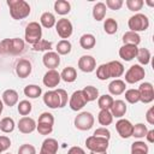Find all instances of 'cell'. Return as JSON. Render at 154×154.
Segmentation results:
<instances>
[{"label": "cell", "instance_id": "cell-7", "mask_svg": "<svg viewBox=\"0 0 154 154\" xmlns=\"http://www.w3.org/2000/svg\"><path fill=\"white\" fill-rule=\"evenodd\" d=\"M85 146L90 152H107L108 140L93 135L85 140Z\"/></svg>", "mask_w": 154, "mask_h": 154}, {"label": "cell", "instance_id": "cell-4", "mask_svg": "<svg viewBox=\"0 0 154 154\" xmlns=\"http://www.w3.org/2000/svg\"><path fill=\"white\" fill-rule=\"evenodd\" d=\"M128 25H129L130 31H134V32L144 31L149 26V19L143 13H136L129 18Z\"/></svg>", "mask_w": 154, "mask_h": 154}, {"label": "cell", "instance_id": "cell-34", "mask_svg": "<svg viewBox=\"0 0 154 154\" xmlns=\"http://www.w3.org/2000/svg\"><path fill=\"white\" fill-rule=\"evenodd\" d=\"M14 120L10 117H5L0 120V130L5 134H10L14 130Z\"/></svg>", "mask_w": 154, "mask_h": 154}, {"label": "cell", "instance_id": "cell-55", "mask_svg": "<svg viewBox=\"0 0 154 154\" xmlns=\"http://www.w3.org/2000/svg\"><path fill=\"white\" fill-rule=\"evenodd\" d=\"M90 154H107V152H90Z\"/></svg>", "mask_w": 154, "mask_h": 154}, {"label": "cell", "instance_id": "cell-56", "mask_svg": "<svg viewBox=\"0 0 154 154\" xmlns=\"http://www.w3.org/2000/svg\"><path fill=\"white\" fill-rule=\"evenodd\" d=\"M147 4H148L149 6H154V2H152V1H147Z\"/></svg>", "mask_w": 154, "mask_h": 154}, {"label": "cell", "instance_id": "cell-38", "mask_svg": "<svg viewBox=\"0 0 154 154\" xmlns=\"http://www.w3.org/2000/svg\"><path fill=\"white\" fill-rule=\"evenodd\" d=\"M103 30H105V32L108 34V35L116 34L117 30H118V23H117V20L113 19V18H107V19H105Z\"/></svg>", "mask_w": 154, "mask_h": 154}, {"label": "cell", "instance_id": "cell-43", "mask_svg": "<svg viewBox=\"0 0 154 154\" xmlns=\"http://www.w3.org/2000/svg\"><path fill=\"white\" fill-rule=\"evenodd\" d=\"M125 100L129 103H137L140 101V94L137 89H128L125 91Z\"/></svg>", "mask_w": 154, "mask_h": 154}, {"label": "cell", "instance_id": "cell-46", "mask_svg": "<svg viewBox=\"0 0 154 154\" xmlns=\"http://www.w3.org/2000/svg\"><path fill=\"white\" fill-rule=\"evenodd\" d=\"M18 154H36V149L32 144L25 143L18 148Z\"/></svg>", "mask_w": 154, "mask_h": 154}, {"label": "cell", "instance_id": "cell-8", "mask_svg": "<svg viewBox=\"0 0 154 154\" xmlns=\"http://www.w3.org/2000/svg\"><path fill=\"white\" fill-rule=\"evenodd\" d=\"M144 69L138 65V64H135L132 66L129 67V70L125 72V82L126 83H130V84H134V83H137L140 82L141 79L144 78Z\"/></svg>", "mask_w": 154, "mask_h": 154}, {"label": "cell", "instance_id": "cell-11", "mask_svg": "<svg viewBox=\"0 0 154 154\" xmlns=\"http://www.w3.org/2000/svg\"><path fill=\"white\" fill-rule=\"evenodd\" d=\"M87 105V100L82 93V90H76L72 93L70 100H69V106L72 111H79Z\"/></svg>", "mask_w": 154, "mask_h": 154}, {"label": "cell", "instance_id": "cell-22", "mask_svg": "<svg viewBox=\"0 0 154 154\" xmlns=\"http://www.w3.org/2000/svg\"><path fill=\"white\" fill-rule=\"evenodd\" d=\"M107 66H108L109 78L113 77L116 79V77H120L124 73V65L118 60H112V61L107 63Z\"/></svg>", "mask_w": 154, "mask_h": 154}, {"label": "cell", "instance_id": "cell-40", "mask_svg": "<svg viewBox=\"0 0 154 154\" xmlns=\"http://www.w3.org/2000/svg\"><path fill=\"white\" fill-rule=\"evenodd\" d=\"M17 109H18V113H19L20 116L26 117V116L31 112L32 105H31V102L28 101V100H22V101H19V103H18V106H17Z\"/></svg>", "mask_w": 154, "mask_h": 154}, {"label": "cell", "instance_id": "cell-48", "mask_svg": "<svg viewBox=\"0 0 154 154\" xmlns=\"http://www.w3.org/2000/svg\"><path fill=\"white\" fill-rule=\"evenodd\" d=\"M123 0H107L106 1V7H108L109 10H114V11H117V10H119L122 6H123Z\"/></svg>", "mask_w": 154, "mask_h": 154}, {"label": "cell", "instance_id": "cell-51", "mask_svg": "<svg viewBox=\"0 0 154 154\" xmlns=\"http://www.w3.org/2000/svg\"><path fill=\"white\" fill-rule=\"evenodd\" d=\"M146 119L150 125H154V107H150L146 113Z\"/></svg>", "mask_w": 154, "mask_h": 154}, {"label": "cell", "instance_id": "cell-32", "mask_svg": "<svg viewBox=\"0 0 154 154\" xmlns=\"http://www.w3.org/2000/svg\"><path fill=\"white\" fill-rule=\"evenodd\" d=\"M41 94H42V89L36 84H29L24 88V95L28 96L29 99H36Z\"/></svg>", "mask_w": 154, "mask_h": 154}, {"label": "cell", "instance_id": "cell-21", "mask_svg": "<svg viewBox=\"0 0 154 154\" xmlns=\"http://www.w3.org/2000/svg\"><path fill=\"white\" fill-rule=\"evenodd\" d=\"M126 109H128L126 108V103L123 100H116V101H113V105H112L109 112H111L113 118L114 117L116 118H122L126 113Z\"/></svg>", "mask_w": 154, "mask_h": 154}, {"label": "cell", "instance_id": "cell-14", "mask_svg": "<svg viewBox=\"0 0 154 154\" xmlns=\"http://www.w3.org/2000/svg\"><path fill=\"white\" fill-rule=\"evenodd\" d=\"M138 52V47L134 46V45H123L119 48V57L125 60V61H130L134 58H136Z\"/></svg>", "mask_w": 154, "mask_h": 154}, {"label": "cell", "instance_id": "cell-42", "mask_svg": "<svg viewBox=\"0 0 154 154\" xmlns=\"http://www.w3.org/2000/svg\"><path fill=\"white\" fill-rule=\"evenodd\" d=\"M32 49L35 52H49L52 49V42L51 41H47V40H40L37 43L32 45Z\"/></svg>", "mask_w": 154, "mask_h": 154}, {"label": "cell", "instance_id": "cell-57", "mask_svg": "<svg viewBox=\"0 0 154 154\" xmlns=\"http://www.w3.org/2000/svg\"><path fill=\"white\" fill-rule=\"evenodd\" d=\"M0 52H1V47H0Z\"/></svg>", "mask_w": 154, "mask_h": 154}, {"label": "cell", "instance_id": "cell-19", "mask_svg": "<svg viewBox=\"0 0 154 154\" xmlns=\"http://www.w3.org/2000/svg\"><path fill=\"white\" fill-rule=\"evenodd\" d=\"M43 102L49 108H58V107H60V97H59L57 90L46 91L45 95H43Z\"/></svg>", "mask_w": 154, "mask_h": 154}, {"label": "cell", "instance_id": "cell-10", "mask_svg": "<svg viewBox=\"0 0 154 154\" xmlns=\"http://www.w3.org/2000/svg\"><path fill=\"white\" fill-rule=\"evenodd\" d=\"M138 94H140V101L143 103H149L154 100V88L150 82L141 83L138 87Z\"/></svg>", "mask_w": 154, "mask_h": 154}, {"label": "cell", "instance_id": "cell-47", "mask_svg": "<svg viewBox=\"0 0 154 154\" xmlns=\"http://www.w3.org/2000/svg\"><path fill=\"white\" fill-rule=\"evenodd\" d=\"M94 136H97V137H102V138H107L109 140L111 137V132L107 128H97L95 131H94Z\"/></svg>", "mask_w": 154, "mask_h": 154}, {"label": "cell", "instance_id": "cell-30", "mask_svg": "<svg viewBox=\"0 0 154 154\" xmlns=\"http://www.w3.org/2000/svg\"><path fill=\"white\" fill-rule=\"evenodd\" d=\"M40 22H41V25L42 26L49 29V28H52V26L55 25L57 19H55V17H54L53 13H51V12H43L41 14V17H40Z\"/></svg>", "mask_w": 154, "mask_h": 154}, {"label": "cell", "instance_id": "cell-28", "mask_svg": "<svg viewBox=\"0 0 154 154\" xmlns=\"http://www.w3.org/2000/svg\"><path fill=\"white\" fill-rule=\"evenodd\" d=\"M106 8L107 7H106V5L103 2H96L94 5V7H93V17H94V19L97 20V22L102 20L105 18V16H106Z\"/></svg>", "mask_w": 154, "mask_h": 154}, {"label": "cell", "instance_id": "cell-2", "mask_svg": "<svg viewBox=\"0 0 154 154\" xmlns=\"http://www.w3.org/2000/svg\"><path fill=\"white\" fill-rule=\"evenodd\" d=\"M1 52L10 53V54H19L24 51V41L22 38L14 37V38H4L0 42Z\"/></svg>", "mask_w": 154, "mask_h": 154}, {"label": "cell", "instance_id": "cell-44", "mask_svg": "<svg viewBox=\"0 0 154 154\" xmlns=\"http://www.w3.org/2000/svg\"><path fill=\"white\" fill-rule=\"evenodd\" d=\"M96 77L100 81H106L109 78V72H108V66L107 64H101L96 69Z\"/></svg>", "mask_w": 154, "mask_h": 154}, {"label": "cell", "instance_id": "cell-50", "mask_svg": "<svg viewBox=\"0 0 154 154\" xmlns=\"http://www.w3.org/2000/svg\"><path fill=\"white\" fill-rule=\"evenodd\" d=\"M11 146V140L7 136H0V150L5 152L10 148Z\"/></svg>", "mask_w": 154, "mask_h": 154}, {"label": "cell", "instance_id": "cell-3", "mask_svg": "<svg viewBox=\"0 0 154 154\" xmlns=\"http://www.w3.org/2000/svg\"><path fill=\"white\" fill-rule=\"evenodd\" d=\"M24 38L30 45H35L40 40H42V28H41V24H38L37 22H30L26 25V28H25Z\"/></svg>", "mask_w": 154, "mask_h": 154}, {"label": "cell", "instance_id": "cell-33", "mask_svg": "<svg viewBox=\"0 0 154 154\" xmlns=\"http://www.w3.org/2000/svg\"><path fill=\"white\" fill-rule=\"evenodd\" d=\"M97 120H99V123L101 125H103V128H106L107 125L112 124L113 117H112V114H111L109 111H107V109H100V112L97 114Z\"/></svg>", "mask_w": 154, "mask_h": 154}, {"label": "cell", "instance_id": "cell-15", "mask_svg": "<svg viewBox=\"0 0 154 154\" xmlns=\"http://www.w3.org/2000/svg\"><path fill=\"white\" fill-rule=\"evenodd\" d=\"M31 63L28 59H19L16 65V73L19 78H26L31 73Z\"/></svg>", "mask_w": 154, "mask_h": 154}, {"label": "cell", "instance_id": "cell-12", "mask_svg": "<svg viewBox=\"0 0 154 154\" xmlns=\"http://www.w3.org/2000/svg\"><path fill=\"white\" fill-rule=\"evenodd\" d=\"M132 128L134 125L130 123V120L128 119H123L120 118L117 123H116V129L117 132L119 134V136L122 138H128L130 136H132Z\"/></svg>", "mask_w": 154, "mask_h": 154}, {"label": "cell", "instance_id": "cell-29", "mask_svg": "<svg viewBox=\"0 0 154 154\" xmlns=\"http://www.w3.org/2000/svg\"><path fill=\"white\" fill-rule=\"evenodd\" d=\"M82 93L87 100V102H90V101H94L99 97V89L96 87H93V85H87L82 89Z\"/></svg>", "mask_w": 154, "mask_h": 154}, {"label": "cell", "instance_id": "cell-35", "mask_svg": "<svg viewBox=\"0 0 154 154\" xmlns=\"http://www.w3.org/2000/svg\"><path fill=\"white\" fill-rule=\"evenodd\" d=\"M113 101L114 100H113V97L111 95L105 94V95H101L97 99V105H99L100 109H107V111H109L111 107H112V105H113Z\"/></svg>", "mask_w": 154, "mask_h": 154}, {"label": "cell", "instance_id": "cell-9", "mask_svg": "<svg viewBox=\"0 0 154 154\" xmlns=\"http://www.w3.org/2000/svg\"><path fill=\"white\" fill-rule=\"evenodd\" d=\"M55 30L63 40H66L72 35V31H73L72 23L66 18L58 19V22L55 23Z\"/></svg>", "mask_w": 154, "mask_h": 154}, {"label": "cell", "instance_id": "cell-52", "mask_svg": "<svg viewBox=\"0 0 154 154\" xmlns=\"http://www.w3.org/2000/svg\"><path fill=\"white\" fill-rule=\"evenodd\" d=\"M67 154H85L84 149L81 148V147H71L69 150H67Z\"/></svg>", "mask_w": 154, "mask_h": 154}, {"label": "cell", "instance_id": "cell-31", "mask_svg": "<svg viewBox=\"0 0 154 154\" xmlns=\"http://www.w3.org/2000/svg\"><path fill=\"white\" fill-rule=\"evenodd\" d=\"M123 42L124 45H134V46H137L140 42H141V37L137 32H134V31H126L124 35H123Z\"/></svg>", "mask_w": 154, "mask_h": 154}, {"label": "cell", "instance_id": "cell-16", "mask_svg": "<svg viewBox=\"0 0 154 154\" xmlns=\"http://www.w3.org/2000/svg\"><path fill=\"white\" fill-rule=\"evenodd\" d=\"M60 73L57 70H48L43 76V84L48 88H55L60 82Z\"/></svg>", "mask_w": 154, "mask_h": 154}, {"label": "cell", "instance_id": "cell-24", "mask_svg": "<svg viewBox=\"0 0 154 154\" xmlns=\"http://www.w3.org/2000/svg\"><path fill=\"white\" fill-rule=\"evenodd\" d=\"M125 88H126L125 82L119 79V78L113 79L108 84V91L111 93V95H120V94H123L125 91Z\"/></svg>", "mask_w": 154, "mask_h": 154}, {"label": "cell", "instance_id": "cell-25", "mask_svg": "<svg viewBox=\"0 0 154 154\" xmlns=\"http://www.w3.org/2000/svg\"><path fill=\"white\" fill-rule=\"evenodd\" d=\"M96 43V38L93 34H83L79 38V45L83 49H91Z\"/></svg>", "mask_w": 154, "mask_h": 154}, {"label": "cell", "instance_id": "cell-49", "mask_svg": "<svg viewBox=\"0 0 154 154\" xmlns=\"http://www.w3.org/2000/svg\"><path fill=\"white\" fill-rule=\"evenodd\" d=\"M57 93L60 97V108H63L67 105V93L64 89H57Z\"/></svg>", "mask_w": 154, "mask_h": 154}, {"label": "cell", "instance_id": "cell-59", "mask_svg": "<svg viewBox=\"0 0 154 154\" xmlns=\"http://www.w3.org/2000/svg\"><path fill=\"white\" fill-rule=\"evenodd\" d=\"M0 153H1V150H0Z\"/></svg>", "mask_w": 154, "mask_h": 154}, {"label": "cell", "instance_id": "cell-23", "mask_svg": "<svg viewBox=\"0 0 154 154\" xmlns=\"http://www.w3.org/2000/svg\"><path fill=\"white\" fill-rule=\"evenodd\" d=\"M1 97H2V102L8 107H12L18 102V93L14 89H6L2 93Z\"/></svg>", "mask_w": 154, "mask_h": 154}, {"label": "cell", "instance_id": "cell-54", "mask_svg": "<svg viewBox=\"0 0 154 154\" xmlns=\"http://www.w3.org/2000/svg\"><path fill=\"white\" fill-rule=\"evenodd\" d=\"M2 109H4V102H2V100H0V116L2 113Z\"/></svg>", "mask_w": 154, "mask_h": 154}, {"label": "cell", "instance_id": "cell-27", "mask_svg": "<svg viewBox=\"0 0 154 154\" xmlns=\"http://www.w3.org/2000/svg\"><path fill=\"white\" fill-rule=\"evenodd\" d=\"M54 11L60 16H65L71 11V5L66 0H57L54 2Z\"/></svg>", "mask_w": 154, "mask_h": 154}, {"label": "cell", "instance_id": "cell-53", "mask_svg": "<svg viewBox=\"0 0 154 154\" xmlns=\"http://www.w3.org/2000/svg\"><path fill=\"white\" fill-rule=\"evenodd\" d=\"M144 137L147 138V141H148L149 143H153V142H154V130H148Z\"/></svg>", "mask_w": 154, "mask_h": 154}, {"label": "cell", "instance_id": "cell-58", "mask_svg": "<svg viewBox=\"0 0 154 154\" xmlns=\"http://www.w3.org/2000/svg\"><path fill=\"white\" fill-rule=\"evenodd\" d=\"M6 154H10V153H6Z\"/></svg>", "mask_w": 154, "mask_h": 154}, {"label": "cell", "instance_id": "cell-18", "mask_svg": "<svg viewBox=\"0 0 154 154\" xmlns=\"http://www.w3.org/2000/svg\"><path fill=\"white\" fill-rule=\"evenodd\" d=\"M78 67L83 72H93L96 67V61L91 55H82L78 59Z\"/></svg>", "mask_w": 154, "mask_h": 154}, {"label": "cell", "instance_id": "cell-26", "mask_svg": "<svg viewBox=\"0 0 154 154\" xmlns=\"http://www.w3.org/2000/svg\"><path fill=\"white\" fill-rule=\"evenodd\" d=\"M60 78H61L63 81L67 82V83L75 82L76 78H77V71H76V69L72 67V66L65 67V69L61 71V73H60Z\"/></svg>", "mask_w": 154, "mask_h": 154}, {"label": "cell", "instance_id": "cell-36", "mask_svg": "<svg viewBox=\"0 0 154 154\" xmlns=\"http://www.w3.org/2000/svg\"><path fill=\"white\" fill-rule=\"evenodd\" d=\"M71 49H72V46L69 40H60L57 45V53L59 55H66L71 52Z\"/></svg>", "mask_w": 154, "mask_h": 154}, {"label": "cell", "instance_id": "cell-6", "mask_svg": "<svg viewBox=\"0 0 154 154\" xmlns=\"http://www.w3.org/2000/svg\"><path fill=\"white\" fill-rule=\"evenodd\" d=\"M94 116L90 113V112H81L79 114L76 116L75 118V126L78 129V130H82V131H87V130H90L94 125Z\"/></svg>", "mask_w": 154, "mask_h": 154}, {"label": "cell", "instance_id": "cell-20", "mask_svg": "<svg viewBox=\"0 0 154 154\" xmlns=\"http://www.w3.org/2000/svg\"><path fill=\"white\" fill-rule=\"evenodd\" d=\"M58 148H59V144L55 138H46L42 142L38 154H57Z\"/></svg>", "mask_w": 154, "mask_h": 154}, {"label": "cell", "instance_id": "cell-13", "mask_svg": "<svg viewBox=\"0 0 154 154\" xmlns=\"http://www.w3.org/2000/svg\"><path fill=\"white\" fill-rule=\"evenodd\" d=\"M42 63L43 65L49 69V70H55V67L59 66L60 64V57L57 52H46L42 57Z\"/></svg>", "mask_w": 154, "mask_h": 154}, {"label": "cell", "instance_id": "cell-37", "mask_svg": "<svg viewBox=\"0 0 154 154\" xmlns=\"http://www.w3.org/2000/svg\"><path fill=\"white\" fill-rule=\"evenodd\" d=\"M148 146L142 141H135L131 144V154H148Z\"/></svg>", "mask_w": 154, "mask_h": 154}, {"label": "cell", "instance_id": "cell-1", "mask_svg": "<svg viewBox=\"0 0 154 154\" xmlns=\"http://www.w3.org/2000/svg\"><path fill=\"white\" fill-rule=\"evenodd\" d=\"M10 14L13 19H24L30 14V5L24 0H7Z\"/></svg>", "mask_w": 154, "mask_h": 154}, {"label": "cell", "instance_id": "cell-39", "mask_svg": "<svg viewBox=\"0 0 154 154\" xmlns=\"http://www.w3.org/2000/svg\"><path fill=\"white\" fill-rule=\"evenodd\" d=\"M136 58L141 65H147L150 61V52L147 48H138Z\"/></svg>", "mask_w": 154, "mask_h": 154}, {"label": "cell", "instance_id": "cell-41", "mask_svg": "<svg viewBox=\"0 0 154 154\" xmlns=\"http://www.w3.org/2000/svg\"><path fill=\"white\" fill-rule=\"evenodd\" d=\"M147 131H148V129H147V126H146L144 124L137 123V124H135L134 128H132V136L136 137V138H142V137L146 136Z\"/></svg>", "mask_w": 154, "mask_h": 154}, {"label": "cell", "instance_id": "cell-17", "mask_svg": "<svg viewBox=\"0 0 154 154\" xmlns=\"http://www.w3.org/2000/svg\"><path fill=\"white\" fill-rule=\"evenodd\" d=\"M17 126L22 134H31L36 129V122L31 117H22Z\"/></svg>", "mask_w": 154, "mask_h": 154}, {"label": "cell", "instance_id": "cell-45", "mask_svg": "<svg viewBox=\"0 0 154 154\" xmlns=\"http://www.w3.org/2000/svg\"><path fill=\"white\" fill-rule=\"evenodd\" d=\"M125 4H126V7L130 11L137 12V11H140L143 7V4L144 2H143V0H126Z\"/></svg>", "mask_w": 154, "mask_h": 154}, {"label": "cell", "instance_id": "cell-5", "mask_svg": "<svg viewBox=\"0 0 154 154\" xmlns=\"http://www.w3.org/2000/svg\"><path fill=\"white\" fill-rule=\"evenodd\" d=\"M53 124H54V117L52 113L43 112L38 117V122L36 124V130L40 135H49L53 131Z\"/></svg>", "mask_w": 154, "mask_h": 154}]
</instances>
